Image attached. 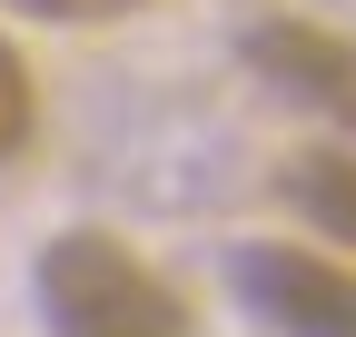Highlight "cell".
Returning <instances> with one entry per match:
<instances>
[{
    "instance_id": "1",
    "label": "cell",
    "mask_w": 356,
    "mask_h": 337,
    "mask_svg": "<svg viewBox=\"0 0 356 337\" xmlns=\"http://www.w3.org/2000/svg\"><path fill=\"white\" fill-rule=\"evenodd\" d=\"M30 288L50 337H188V298L109 228H60Z\"/></svg>"
},
{
    "instance_id": "2",
    "label": "cell",
    "mask_w": 356,
    "mask_h": 337,
    "mask_svg": "<svg viewBox=\"0 0 356 337\" xmlns=\"http://www.w3.org/2000/svg\"><path fill=\"white\" fill-rule=\"evenodd\" d=\"M228 288L277 337H356V268L346 258H317V248H287V238H248L228 258Z\"/></svg>"
},
{
    "instance_id": "3",
    "label": "cell",
    "mask_w": 356,
    "mask_h": 337,
    "mask_svg": "<svg viewBox=\"0 0 356 337\" xmlns=\"http://www.w3.org/2000/svg\"><path fill=\"white\" fill-rule=\"evenodd\" d=\"M238 60H248V70H257L287 109L337 119V130L356 139V40H346V30L267 10V20H248V30H238Z\"/></svg>"
},
{
    "instance_id": "4",
    "label": "cell",
    "mask_w": 356,
    "mask_h": 337,
    "mask_svg": "<svg viewBox=\"0 0 356 337\" xmlns=\"http://www.w3.org/2000/svg\"><path fill=\"white\" fill-rule=\"evenodd\" d=\"M287 198H297L327 238H346V248H356V149H346V139L297 149V159H287Z\"/></svg>"
},
{
    "instance_id": "5",
    "label": "cell",
    "mask_w": 356,
    "mask_h": 337,
    "mask_svg": "<svg viewBox=\"0 0 356 337\" xmlns=\"http://www.w3.org/2000/svg\"><path fill=\"white\" fill-rule=\"evenodd\" d=\"M30 130H40V90H30V60L0 40V159H20L30 149Z\"/></svg>"
},
{
    "instance_id": "6",
    "label": "cell",
    "mask_w": 356,
    "mask_h": 337,
    "mask_svg": "<svg viewBox=\"0 0 356 337\" xmlns=\"http://www.w3.org/2000/svg\"><path fill=\"white\" fill-rule=\"evenodd\" d=\"M0 10H20V20H60V30H99V20H129L139 0H0Z\"/></svg>"
}]
</instances>
